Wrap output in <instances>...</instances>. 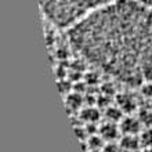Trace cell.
<instances>
[{
	"label": "cell",
	"instance_id": "obj_11",
	"mask_svg": "<svg viewBox=\"0 0 152 152\" xmlns=\"http://www.w3.org/2000/svg\"><path fill=\"white\" fill-rule=\"evenodd\" d=\"M88 152H102V151H100V149H90Z\"/></svg>",
	"mask_w": 152,
	"mask_h": 152
},
{
	"label": "cell",
	"instance_id": "obj_6",
	"mask_svg": "<svg viewBox=\"0 0 152 152\" xmlns=\"http://www.w3.org/2000/svg\"><path fill=\"white\" fill-rule=\"evenodd\" d=\"M119 108L123 112H132L136 108V101L130 94H122L119 96Z\"/></svg>",
	"mask_w": 152,
	"mask_h": 152
},
{
	"label": "cell",
	"instance_id": "obj_1",
	"mask_svg": "<svg viewBox=\"0 0 152 152\" xmlns=\"http://www.w3.org/2000/svg\"><path fill=\"white\" fill-rule=\"evenodd\" d=\"M80 57L126 86L152 82V12L133 0H113L68 29Z\"/></svg>",
	"mask_w": 152,
	"mask_h": 152
},
{
	"label": "cell",
	"instance_id": "obj_3",
	"mask_svg": "<svg viewBox=\"0 0 152 152\" xmlns=\"http://www.w3.org/2000/svg\"><path fill=\"white\" fill-rule=\"evenodd\" d=\"M119 127L123 134H134V136H137L141 132V120L138 118L126 116V118L122 119Z\"/></svg>",
	"mask_w": 152,
	"mask_h": 152
},
{
	"label": "cell",
	"instance_id": "obj_8",
	"mask_svg": "<svg viewBox=\"0 0 152 152\" xmlns=\"http://www.w3.org/2000/svg\"><path fill=\"white\" fill-rule=\"evenodd\" d=\"M138 137H140V142L144 148H151L152 147V127H148L147 130H142Z\"/></svg>",
	"mask_w": 152,
	"mask_h": 152
},
{
	"label": "cell",
	"instance_id": "obj_12",
	"mask_svg": "<svg viewBox=\"0 0 152 152\" xmlns=\"http://www.w3.org/2000/svg\"><path fill=\"white\" fill-rule=\"evenodd\" d=\"M145 152H152V147L151 148H145Z\"/></svg>",
	"mask_w": 152,
	"mask_h": 152
},
{
	"label": "cell",
	"instance_id": "obj_10",
	"mask_svg": "<svg viewBox=\"0 0 152 152\" xmlns=\"http://www.w3.org/2000/svg\"><path fill=\"white\" fill-rule=\"evenodd\" d=\"M122 148H120V145L115 144V141H111L108 144H105L102 147V152H120Z\"/></svg>",
	"mask_w": 152,
	"mask_h": 152
},
{
	"label": "cell",
	"instance_id": "obj_2",
	"mask_svg": "<svg viewBox=\"0 0 152 152\" xmlns=\"http://www.w3.org/2000/svg\"><path fill=\"white\" fill-rule=\"evenodd\" d=\"M113 0H39L40 8L50 24L61 29H71L86 17Z\"/></svg>",
	"mask_w": 152,
	"mask_h": 152
},
{
	"label": "cell",
	"instance_id": "obj_9",
	"mask_svg": "<svg viewBox=\"0 0 152 152\" xmlns=\"http://www.w3.org/2000/svg\"><path fill=\"white\" fill-rule=\"evenodd\" d=\"M142 112H144V113H141L138 119L141 120V123H142V124H145V126L151 127V126H152V112H149V111H142Z\"/></svg>",
	"mask_w": 152,
	"mask_h": 152
},
{
	"label": "cell",
	"instance_id": "obj_7",
	"mask_svg": "<svg viewBox=\"0 0 152 152\" xmlns=\"http://www.w3.org/2000/svg\"><path fill=\"white\" fill-rule=\"evenodd\" d=\"M98 118H100V112L96 108H84L82 111V119L88 124L96 123L98 120Z\"/></svg>",
	"mask_w": 152,
	"mask_h": 152
},
{
	"label": "cell",
	"instance_id": "obj_4",
	"mask_svg": "<svg viewBox=\"0 0 152 152\" xmlns=\"http://www.w3.org/2000/svg\"><path fill=\"white\" fill-rule=\"evenodd\" d=\"M119 133H122L120 127L113 122H107L100 127V136L104 138V141H108V142L115 141L119 137Z\"/></svg>",
	"mask_w": 152,
	"mask_h": 152
},
{
	"label": "cell",
	"instance_id": "obj_5",
	"mask_svg": "<svg viewBox=\"0 0 152 152\" xmlns=\"http://www.w3.org/2000/svg\"><path fill=\"white\" fill-rule=\"evenodd\" d=\"M120 148L124 152H134L141 145L140 137L134 136V134H123L122 140H120Z\"/></svg>",
	"mask_w": 152,
	"mask_h": 152
}]
</instances>
